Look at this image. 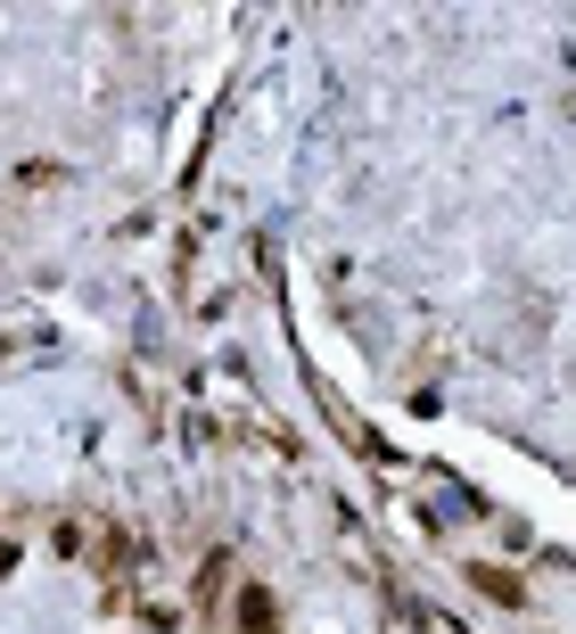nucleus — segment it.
Masks as SVG:
<instances>
[{
    "label": "nucleus",
    "instance_id": "2",
    "mask_svg": "<svg viewBox=\"0 0 576 634\" xmlns=\"http://www.w3.org/2000/svg\"><path fill=\"white\" fill-rule=\"evenodd\" d=\"M469 585H478L486 602H502V609H527V585L510 577V568H486V560H469Z\"/></svg>",
    "mask_w": 576,
    "mask_h": 634
},
{
    "label": "nucleus",
    "instance_id": "1",
    "mask_svg": "<svg viewBox=\"0 0 576 634\" xmlns=\"http://www.w3.org/2000/svg\"><path fill=\"white\" fill-rule=\"evenodd\" d=\"M231 618H240V634H281V602H272L264 585H240V602H231Z\"/></svg>",
    "mask_w": 576,
    "mask_h": 634
}]
</instances>
